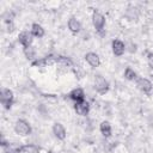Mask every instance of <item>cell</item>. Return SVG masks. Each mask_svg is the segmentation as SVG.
<instances>
[{
	"label": "cell",
	"instance_id": "1",
	"mask_svg": "<svg viewBox=\"0 0 153 153\" xmlns=\"http://www.w3.org/2000/svg\"><path fill=\"white\" fill-rule=\"evenodd\" d=\"M0 102H1V105L4 106L5 110H10L14 103V94L12 92V90L10 88H1V92H0Z\"/></svg>",
	"mask_w": 153,
	"mask_h": 153
},
{
	"label": "cell",
	"instance_id": "2",
	"mask_svg": "<svg viewBox=\"0 0 153 153\" xmlns=\"http://www.w3.org/2000/svg\"><path fill=\"white\" fill-rule=\"evenodd\" d=\"M14 131L16 134H18L19 136H27L31 134L32 131V128H31V124L24 120V118H19L17 120V122L14 123Z\"/></svg>",
	"mask_w": 153,
	"mask_h": 153
},
{
	"label": "cell",
	"instance_id": "3",
	"mask_svg": "<svg viewBox=\"0 0 153 153\" xmlns=\"http://www.w3.org/2000/svg\"><path fill=\"white\" fill-rule=\"evenodd\" d=\"M93 87L99 94H105L109 91L110 86H109L108 80L103 75L97 74V75H94V79H93Z\"/></svg>",
	"mask_w": 153,
	"mask_h": 153
},
{
	"label": "cell",
	"instance_id": "4",
	"mask_svg": "<svg viewBox=\"0 0 153 153\" xmlns=\"http://www.w3.org/2000/svg\"><path fill=\"white\" fill-rule=\"evenodd\" d=\"M92 24L96 29V31L99 35H104V27H105V17L98 12V11H93L92 13Z\"/></svg>",
	"mask_w": 153,
	"mask_h": 153
},
{
	"label": "cell",
	"instance_id": "5",
	"mask_svg": "<svg viewBox=\"0 0 153 153\" xmlns=\"http://www.w3.org/2000/svg\"><path fill=\"white\" fill-rule=\"evenodd\" d=\"M56 60H57V56L50 54V55H47V56H44V57L33 60V61L31 62V66H32V67L43 68V67H48V66L56 65Z\"/></svg>",
	"mask_w": 153,
	"mask_h": 153
},
{
	"label": "cell",
	"instance_id": "6",
	"mask_svg": "<svg viewBox=\"0 0 153 153\" xmlns=\"http://www.w3.org/2000/svg\"><path fill=\"white\" fill-rule=\"evenodd\" d=\"M56 67H57V69L60 72L66 73L69 69H73L74 68V65H73V62H72V60L69 57H67V56H57Z\"/></svg>",
	"mask_w": 153,
	"mask_h": 153
},
{
	"label": "cell",
	"instance_id": "7",
	"mask_svg": "<svg viewBox=\"0 0 153 153\" xmlns=\"http://www.w3.org/2000/svg\"><path fill=\"white\" fill-rule=\"evenodd\" d=\"M135 82H136V86H137V88L141 91V92H143V93H146V94H151V92H152V90H153V84L151 82V80H148L147 78H143V76H139L136 80H135Z\"/></svg>",
	"mask_w": 153,
	"mask_h": 153
},
{
	"label": "cell",
	"instance_id": "8",
	"mask_svg": "<svg viewBox=\"0 0 153 153\" xmlns=\"http://www.w3.org/2000/svg\"><path fill=\"white\" fill-rule=\"evenodd\" d=\"M32 33L29 32V31H22L19 35H18V42L20 43V45L24 48H29L32 45V42H33V38H32Z\"/></svg>",
	"mask_w": 153,
	"mask_h": 153
},
{
	"label": "cell",
	"instance_id": "9",
	"mask_svg": "<svg viewBox=\"0 0 153 153\" xmlns=\"http://www.w3.org/2000/svg\"><path fill=\"white\" fill-rule=\"evenodd\" d=\"M74 111L76 112V115L79 116H87L88 112H90V103L87 100H82V102H78V103H74Z\"/></svg>",
	"mask_w": 153,
	"mask_h": 153
},
{
	"label": "cell",
	"instance_id": "10",
	"mask_svg": "<svg viewBox=\"0 0 153 153\" xmlns=\"http://www.w3.org/2000/svg\"><path fill=\"white\" fill-rule=\"evenodd\" d=\"M51 130H53L54 136H55L57 140H65V139H66V136H67L66 128H65V127H63V124H62V123H60V122H55V123L53 124Z\"/></svg>",
	"mask_w": 153,
	"mask_h": 153
},
{
	"label": "cell",
	"instance_id": "11",
	"mask_svg": "<svg viewBox=\"0 0 153 153\" xmlns=\"http://www.w3.org/2000/svg\"><path fill=\"white\" fill-rule=\"evenodd\" d=\"M111 49H112V53L115 56H122L124 54L127 47L121 39H114L111 42Z\"/></svg>",
	"mask_w": 153,
	"mask_h": 153
},
{
	"label": "cell",
	"instance_id": "12",
	"mask_svg": "<svg viewBox=\"0 0 153 153\" xmlns=\"http://www.w3.org/2000/svg\"><path fill=\"white\" fill-rule=\"evenodd\" d=\"M85 61L92 67V68H97L100 66V57L98 56V54L93 53V51H88L85 54Z\"/></svg>",
	"mask_w": 153,
	"mask_h": 153
},
{
	"label": "cell",
	"instance_id": "13",
	"mask_svg": "<svg viewBox=\"0 0 153 153\" xmlns=\"http://www.w3.org/2000/svg\"><path fill=\"white\" fill-rule=\"evenodd\" d=\"M68 98L71 100H73L74 103H78V102H82L85 100V92L81 87H76V88H73L69 93H68Z\"/></svg>",
	"mask_w": 153,
	"mask_h": 153
},
{
	"label": "cell",
	"instance_id": "14",
	"mask_svg": "<svg viewBox=\"0 0 153 153\" xmlns=\"http://www.w3.org/2000/svg\"><path fill=\"white\" fill-rule=\"evenodd\" d=\"M67 26H68V30H69L72 33H74V35L79 33L80 30H81V23H80L75 17H71V18L68 19Z\"/></svg>",
	"mask_w": 153,
	"mask_h": 153
},
{
	"label": "cell",
	"instance_id": "15",
	"mask_svg": "<svg viewBox=\"0 0 153 153\" xmlns=\"http://www.w3.org/2000/svg\"><path fill=\"white\" fill-rule=\"evenodd\" d=\"M99 130H100V134H102L105 139L110 137L111 134H112L111 124H110V122H108V121H103V122L99 124Z\"/></svg>",
	"mask_w": 153,
	"mask_h": 153
},
{
	"label": "cell",
	"instance_id": "16",
	"mask_svg": "<svg viewBox=\"0 0 153 153\" xmlns=\"http://www.w3.org/2000/svg\"><path fill=\"white\" fill-rule=\"evenodd\" d=\"M30 32H31L32 36L36 37V38H42V37L44 36V33H45L43 26H42L41 24H38V23H32V25H31V31H30Z\"/></svg>",
	"mask_w": 153,
	"mask_h": 153
},
{
	"label": "cell",
	"instance_id": "17",
	"mask_svg": "<svg viewBox=\"0 0 153 153\" xmlns=\"http://www.w3.org/2000/svg\"><path fill=\"white\" fill-rule=\"evenodd\" d=\"M39 151H41V148L38 146L30 143V145L20 146L17 153H39Z\"/></svg>",
	"mask_w": 153,
	"mask_h": 153
},
{
	"label": "cell",
	"instance_id": "18",
	"mask_svg": "<svg viewBox=\"0 0 153 153\" xmlns=\"http://www.w3.org/2000/svg\"><path fill=\"white\" fill-rule=\"evenodd\" d=\"M123 75H124V78H126L127 80H129V81H135V80L139 78L137 74H136V72H135L131 67H127V68L124 69Z\"/></svg>",
	"mask_w": 153,
	"mask_h": 153
},
{
	"label": "cell",
	"instance_id": "19",
	"mask_svg": "<svg viewBox=\"0 0 153 153\" xmlns=\"http://www.w3.org/2000/svg\"><path fill=\"white\" fill-rule=\"evenodd\" d=\"M23 51H24V55H25V57H26L27 60H31V61L36 60V59H35V57H36V50H35V48H33L32 45L29 47V48H24Z\"/></svg>",
	"mask_w": 153,
	"mask_h": 153
},
{
	"label": "cell",
	"instance_id": "20",
	"mask_svg": "<svg viewBox=\"0 0 153 153\" xmlns=\"http://www.w3.org/2000/svg\"><path fill=\"white\" fill-rule=\"evenodd\" d=\"M127 17H128L130 20H136L137 17H139L137 8H136V7H129L128 11H127Z\"/></svg>",
	"mask_w": 153,
	"mask_h": 153
},
{
	"label": "cell",
	"instance_id": "21",
	"mask_svg": "<svg viewBox=\"0 0 153 153\" xmlns=\"http://www.w3.org/2000/svg\"><path fill=\"white\" fill-rule=\"evenodd\" d=\"M2 18H4V23H5V24L12 23V22H13V18H14V13H13L12 11H7V12L2 16Z\"/></svg>",
	"mask_w": 153,
	"mask_h": 153
},
{
	"label": "cell",
	"instance_id": "22",
	"mask_svg": "<svg viewBox=\"0 0 153 153\" xmlns=\"http://www.w3.org/2000/svg\"><path fill=\"white\" fill-rule=\"evenodd\" d=\"M147 63L149 66V68L153 71V53H147Z\"/></svg>",
	"mask_w": 153,
	"mask_h": 153
},
{
	"label": "cell",
	"instance_id": "23",
	"mask_svg": "<svg viewBox=\"0 0 153 153\" xmlns=\"http://www.w3.org/2000/svg\"><path fill=\"white\" fill-rule=\"evenodd\" d=\"M5 25H6V32L12 33V32L14 31V24H13V22H12V23H7V24H5Z\"/></svg>",
	"mask_w": 153,
	"mask_h": 153
}]
</instances>
